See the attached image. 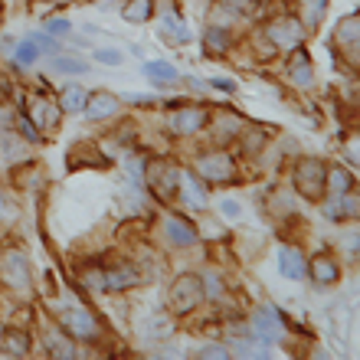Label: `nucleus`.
<instances>
[{
  "mask_svg": "<svg viewBox=\"0 0 360 360\" xmlns=\"http://www.w3.org/2000/svg\"><path fill=\"white\" fill-rule=\"evenodd\" d=\"M0 282L13 288V292H27L30 288V266L20 249H7L0 256Z\"/></svg>",
  "mask_w": 360,
  "mask_h": 360,
  "instance_id": "nucleus-1",
  "label": "nucleus"
},
{
  "mask_svg": "<svg viewBox=\"0 0 360 360\" xmlns=\"http://www.w3.org/2000/svg\"><path fill=\"white\" fill-rule=\"evenodd\" d=\"M295 184H298V190H302L304 197L318 200L324 190V167L318 161H302L298 171H295Z\"/></svg>",
  "mask_w": 360,
  "mask_h": 360,
  "instance_id": "nucleus-2",
  "label": "nucleus"
},
{
  "mask_svg": "<svg viewBox=\"0 0 360 360\" xmlns=\"http://www.w3.org/2000/svg\"><path fill=\"white\" fill-rule=\"evenodd\" d=\"M200 302V278L197 275H187V278H180L174 285V308L177 311H190V308H197Z\"/></svg>",
  "mask_w": 360,
  "mask_h": 360,
  "instance_id": "nucleus-3",
  "label": "nucleus"
},
{
  "mask_svg": "<svg viewBox=\"0 0 360 360\" xmlns=\"http://www.w3.org/2000/svg\"><path fill=\"white\" fill-rule=\"evenodd\" d=\"M200 171L203 177L219 184V180H233V161H229L226 154H207L203 161H200Z\"/></svg>",
  "mask_w": 360,
  "mask_h": 360,
  "instance_id": "nucleus-4",
  "label": "nucleus"
},
{
  "mask_svg": "<svg viewBox=\"0 0 360 360\" xmlns=\"http://www.w3.org/2000/svg\"><path fill=\"white\" fill-rule=\"evenodd\" d=\"M63 324H66V328L76 334V338H95V334H98V324H95V318L89 311H79V308H69V311L63 314Z\"/></svg>",
  "mask_w": 360,
  "mask_h": 360,
  "instance_id": "nucleus-5",
  "label": "nucleus"
},
{
  "mask_svg": "<svg viewBox=\"0 0 360 360\" xmlns=\"http://www.w3.org/2000/svg\"><path fill=\"white\" fill-rule=\"evenodd\" d=\"M177 184H180V190H184V200H187L193 210H207V203H210V197H207V187L200 184L193 174H184V177H177Z\"/></svg>",
  "mask_w": 360,
  "mask_h": 360,
  "instance_id": "nucleus-6",
  "label": "nucleus"
},
{
  "mask_svg": "<svg viewBox=\"0 0 360 360\" xmlns=\"http://www.w3.org/2000/svg\"><path fill=\"white\" fill-rule=\"evenodd\" d=\"M302 33L304 30L298 27V23H292V20H282V23H272V27H269L272 43H278V46H285V49L298 46V43H302Z\"/></svg>",
  "mask_w": 360,
  "mask_h": 360,
  "instance_id": "nucleus-7",
  "label": "nucleus"
},
{
  "mask_svg": "<svg viewBox=\"0 0 360 360\" xmlns=\"http://www.w3.org/2000/svg\"><path fill=\"white\" fill-rule=\"evenodd\" d=\"M115 112H118V98H115V95L98 92V95H92V98H86V115L92 118V122L112 118Z\"/></svg>",
  "mask_w": 360,
  "mask_h": 360,
  "instance_id": "nucleus-8",
  "label": "nucleus"
},
{
  "mask_svg": "<svg viewBox=\"0 0 360 360\" xmlns=\"http://www.w3.org/2000/svg\"><path fill=\"white\" fill-rule=\"evenodd\" d=\"M203 124H207V112H200V108H184V112L174 115L171 128L177 134H193V131H200Z\"/></svg>",
  "mask_w": 360,
  "mask_h": 360,
  "instance_id": "nucleus-9",
  "label": "nucleus"
},
{
  "mask_svg": "<svg viewBox=\"0 0 360 360\" xmlns=\"http://www.w3.org/2000/svg\"><path fill=\"white\" fill-rule=\"evenodd\" d=\"M278 262H282V275H285V278H302V275H304V259H302V252H298V249L285 246L282 252H278Z\"/></svg>",
  "mask_w": 360,
  "mask_h": 360,
  "instance_id": "nucleus-10",
  "label": "nucleus"
},
{
  "mask_svg": "<svg viewBox=\"0 0 360 360\" xmlns=\"http://www.w3.org/2000/svg\"><path fill=\"white\" fill-rule=\"evenodd\" d=\"M138 282V272L134 269H112V272H105L102 278V288L105 292H122V288H128V285Z\"/></svg>",
  "mask_w": 360,
  "mask_h": 360,
  "instance_id": "nucleus-11",
  "label": "nucleus"
},
{
  "mask_svg": "<svg viewBox=\"0 0 360 360\" xmlns=\"http://www.w3.org/2000/svg\"><path fill=\"white\" fill-rule=\"evenodd\" d=\"M0 351L10 357H23L30 351V338L23 331H4L0 334Z\"/></svg>",
  "mask_w": 360,
  "mask_h": 360,
  "instance_id": "nucleus-12",
  "label": "nucleus"
},
{
  "mask_svg": "<svg viewBox=\"0 0 360 360\" xmlns=\"http://www.w3.org/2000/svg\"><path fill=\"white\" fill-rule=\"evenodd\" d=\"M256 331L262 334L269 344H272V341H278V338H282V321L275 318V311H266V308H262V311L256 314Z\"/></svg>",
  "mask_w": 360,
  "mask_h": 360,
  "instance_id": "nucleus-13",
  "label": "nucleus"
},
{
  "mask_svg": "<svg viewBox=\"0 0 360 360\" xmlns=\"http://www.w3.org/2000/svg\"><path fill=\"white\" fill-rule=\"evenodd\" d=\"M311 275H314V282H321V285H331L341 278V269L334 266L331 259H314L311 262Z\"/></svg>",
  "mask_w": 360,
  "mask_h": 360,
  "instance_id": "nucleus-14",
  "label": "nucleus"
},
{
  "mask_svg": "<svg viewBox=\"0 0 360 360\" xmlns=\"http://www.w3.org/2000/svg\"><path fill=\"white\" fill-rule=\"evenodd\" d=\"M167 239L171 243H177V246H190L193 239H197V233H193V226H187V223H180V219H167Z\"/></svg>",
  "mask_w": 360,
  "mask_h": 360,
  "instance_id": "nucleus-15",
  "label": "nucleus"
},
{
  "mask_svg": "<svg viewBox=\"0 0 360 360\" xmlns=\"http://www.w3.org/2000/svg\"><path fill=\"white\" fill-rule=\"evenodd\" d=\"M292 82H298V86H311V66H308V56H304V53H295Z\"/></svg>",
  "mask_w": 360,
  "mask_h": 360,
  "instance_id": "nucleus-16",
  "label": "nucleus"
},
{
  "mask_svg": "<svg viewBox=\"0 0 360 360\" xmlns=\"http://www.w3.org/2000/svg\"><path fill=\"white\" fill-rule=\"evenodd\" d=\"M86 89L82 86H72V89H66V92H63V108H66V112H82V108H86Z\"/></svg>",
  "mask_w": 360,
  "mask_h": 360,
  "instance_id": "nucleus-17",
  "label": "nucleus"
},
{
  "mask_svg": "<svg viewBox=\"0 0 360 360\" xmlns=\"http://www.w3.org/2000/svg\"><path fill=\"white\" fill-rule=\"evenodd\" d=\"M161 27L167 30V37L177 39V43H187V39H190V30L184 27L177 17H171V13H167V17H161Z\"/></svg>",
  "mask_w": 360,
  "mask_h": 360,
  "instance_id": "nucleus-18",
  "label": "nucleus"
},
{
  "mask_svg": "<svg viewBox=\"0 0 360 360\" xmlns=\"http://www.w3.org/2000/svg\"><path fill=\"white\" fill-rule=\"evenodd\" d=\"M151 10H154V0H134L131 7L124 10V17H128V20H138V23H141V20L151 17Z\"/></svg>",
  "mask_w": 360,
  "mask_h": 360,
  "instance_id": "nucleus-19",
  "label": "nucleus"
},
{
  "mask_svg": "<svg viewBox=\"0 0 360 360\" xmlns=\"http://www.w3.org/2000/svg\"><path fill=\"white\" fill-rule=\"evenodd\" d=\"M144 72H148V76H154V79H167V82H174V79H177V69H174L171 63H148V66H144Z\"/></svg>",
  "mask_w": 360,
  "mask_h": 360,
  "instance_id": "nucleus-20",
  "label": "nucleus"
},
{
  "mask_svg": "<svg viewBox=\"0 0 360 360\" xmlns=\"http://www.w3.org/2000/svg\"><path fill=\"white\" fill-rule=\"evenodd\" d=\"M338 39H347V43H354L357 39V13H351L347 20H341V27H338Z\"/></svg>",
  "mask_w": 360,
  "mask_h": 360,
  "instance_id": "nucleus-21",
  "label": "nucleus"
},
{
  "mask_svg": "<svg viewBox=\"0 0 360 360\" xmlns=\"http://www.w3.org/2000/svg\"><path fill=\"white\" fill-rule=\"evenodd\" d=\"M53 69H56V72H72V76H79V72H86V63H82V59H53Z\"/></svg>",
  "mask_w": 360,
  "mask_h": 360,
  "instance_id": "nucleus-22",
  "label": "nucleus"
},
{
  "mask_svg": "<svg viewBox=\"0 0 360 360\" xmlns=\"http://www.w3.org/2000/svg\"><path fill=\"white\" fill-rule=\"evenodd\" d=\"M331 184H334V193H347V190L354 187V180L347 177L341 167H334V171H331Z\"/></svg>",
  "mask_w": 360,
  "mask_h": 360,
  "instance_id": "nucleus-23",
  "label": "nucleus"
},
{
  "mask_svg": "<svg viewBox=\"0 0 360 360\" xmlns=\"http://www.w3.org/2000/svg\"><path fill=\"white\" fill-rule=\"evenodd\" d=\"M17 59L23 63V66H33V63H37V43H33V39H30V43H20Z\"/></svg>",
  "mask_w": 360,
  "mask_h": 360,
  "instance_id": "nucleus-24",
  "label": "nucleus"
},
{
  "mask_svg": "<svg viewBox=\"0 0 360 360\" xmlns=\"http://www.w3.org/2000/svg\"><path fill=\"white\" fill-rule=\"evenodd\" d=\"M46 33L49 37H63V33H69V20H46Z\"/></svg>",
  "mask_w": 360,
  "mask_h": 360,
  "instance_id": "nucleus-25",
  "label": "nucleus"
},
{
  "mask_svg": "<svg viewBox=\"0 0 360 360\" xmlns=\"http://www.w3.org/2000/svg\"><path fill=\"white\" fill-rule=\"evenodd\" d=\"M95 56H98V63H108V66H118V63H122V53H118V49H98Z\"/></svg>",
  "mask_w": 360,
  "mask_h": 360,
  "instance_id": "nucleus-26",
  "label": "nucleus"
},
{
  "mask_svg": "<svg viewBox=\"0 0 360 360\" xmlns=\"http://www.w3.org/2000/svg\"><path fill=\"white\" fill-rule=\"evenodd\" d=\"M207 46H210V49H226V37H223L219 30H210V37H207Z\"/></svg>",
  "mask_w": 360,
  "mask_h": 360,
  "instance_id": "nucleus-27",
  "label": "nucleus"
},
{
  "mask_svg": "<svg viewBox=\"0 0 360 360\" xmlns=\"http://www.w3.org/2000/svg\"><path fill=\"white\" fill-rule=\"evenodd\" d=\"M20 128H23V138H30V141H39V134H37V128L27 122V118H20Z\"/></svg>",
  "mask_w": 360,
  "mask_h": 360,
  "instance_id": "nucleus-28",
  "label": "nucleus"
},
{
  "mask_svg": "<svg viewBox=\"0 0 360 360\" xmlns=\"http://www.w3.org/2000/svg\"><path fill=\"white\" fill-rule=\"evenodd\" d=\"M223 213H226L229 219L239 217V203H236V200H223Z\"/></svg>",
  "mask_w": 360,
  "mask_h": 360,
  "instance_id": "nucleus-29",
  "label": "nucleus"
},
{
  "mask_svg": "<svg viewBox=\"0 0 360 360\" xmlns=\"http://www.w3.org/2000/svg\"><path fill=\"white\" fill-rule=\"evenodd\" d=\"M243 357H266V347H239Z\"/></svg>",
  "mask_w": 360,
  "mask_h": 360,
  "instance_id": "nucleus-30",
  "label": "nucleus"
},
{
  "mask_svg": "<svg viewBox=\"0 0 360 360\" xmlns=\"http://www.w3.org/2000/svg\"><path fill=\"white\" fill-rule=\"evenodd\" d=\"M128 102H131V105H151L154 98H151V95H128Z\"/></svg>",
  "mask_w": 360,
  "mask_h": 360,
  "instance_id": "nucleus-31",
  "label": "nucleus"
},
{
  "mask_svg": "<svg viewBox=\"0 0 360 360\" xmlns=\"http://www.w3.org/2000/svg\"><path fill=\"white\" fill-rule=\"evenodd\" d=\"M200 357H226V351H223V347H207Z\"/></svg>",
  "mask_w": 360,
  "mask_h": 360,
  "instance_id": "nucleus-32",
  "label": "nucleus"
},
{
  "mask_svg": "<svg viewBox=\"0 0 360 360\" xmlns=\"http://www.w3.org/2000/svg\"><path fill=\"white\" fill-rule=\"evenodd\" d=\"M33 43H37V46H56V43H53L49 37H43V33H37V37H33Z\"/></svg>",
  "mask_w": 360,
  "mask_h": 360,
  "instance_id": "nucleus-33",
  "label": "nucleus"
},
{
  "mask_svg": "<svg viewBox=\"0 0 360 360\" xmlns=\"http://www.w3.org/2000/svg\"><path fill=\"white\" fill-rule=\"evenodd\" d=\"M4 118H7V112H4V105H0V124H4Z\"/></svg>",
  "mask_w": 360,
  "mask_h": 360,
  "instance_id": "nucleus-34",
  "label": "nucleus"
},
{
  "mask_svg": "<svg viewBox=\"0 0 360 360\" xmlns=\"http://www.w3.org/2000/svg\"><path fill=\"white\" fill-rule=\"evenodd\" d=\"M0 210H4V207H0ZM0 217H4V213H0Z\"/></svg>",
  "mask_w": 360,
  "mask_h": 360,
  "instance_id": "nucleus-35",
  "label": "nucleus"
}]
</instances>
